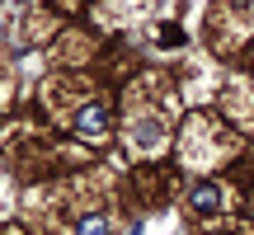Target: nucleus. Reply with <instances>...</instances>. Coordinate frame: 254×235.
Here are the masks:
<instances>
[{
	"mask_svg": "<svg viewBox=\"0 0 254 235\" xmlns=\"http://www.w3.org/2000/svg\"><path fill=\"white\" fill-rule=\"evenodd\" d=\"M193 207H202V212H217V207H221V193L212 188V183H202V188H193Z\"/></svg>",
	"mask_w": 254,
	"mask_h": 235,
	"instance_id": "2",
	"label": "nucleus"
},
{
	"mask_svg": "<svg viewBox=\"0 0 254 235\" xmlns=\"http://www.w3.org/2000/svg\"><path fill=\"white\" fill-rule=\"evenodd\" d=\"M75 235H113V231H109V221H104V217H85L80 226H75Z\"/></svg>",
	"mask_w": 254,
	"mask_h": 235,
	"instance_id": "3",
	"label": "nucleus"
},
{
	"mask_svg": "<svg viewBox=\"0 0 254 235\" xmlns=\"http://www.w3.org/2000/svg\"><path fill=\"white\" fill-rule=\"evenodd\" d=\"M80 127H85V132H90V136H99L104 127H109V113H104L99 104H90V109L80 113Z\"/></svg>",
	"mask_w": 254,
	"mask_h": 235,
	"instance_id": "1",
	"label": "nucleus"
}]
</instances>
